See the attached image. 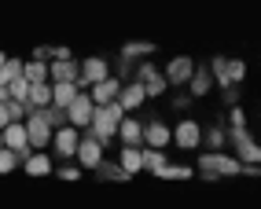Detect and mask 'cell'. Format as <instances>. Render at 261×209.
<instances>
[{"label":"cell","mask_w":261,"mask_h":209,"mask_svg":"<svg viewBox=\"0 0 261 209\" xmlns=\"http://www.w3.org/2000/svg\"><path fill=\"white\" fill-rule=\"evenodd\" d=\"M232 139H236V147H239V154L247 162H261V147L247 136V129H243V110L232 114Z\"/></svg>","instance_id":"6da1fadb"},{"label":"cell","mask_w":261,"mask_h":209,"mask_svg":"<svg viewBox=\"0 0 261 209\" xmlns=\"http://www.w3.org/2000/svg\"><path fill=\"white\" fill-rule=\"evenodd\" d=\"M118 125H121V103L99 107V110H96V117H92V129H96V136H99V139H111Z\"/></svg>","instance_id":"7a4b0ae2"},{"label":"cell","mask_w":261,"mask_h":209,"mask_svg":"<svg viewBox=\"0 0 261 209\" xmlns=\"http://www.w3.org/2000/svg\"><path fill=\"white\" fill-rule=\"evenodd\" d=\"M199 169L206 172V176H236V172H239V162H236V158H224V154H202Z\"/></svg>","instance_id":"3957f363"},{"label":"cell","mask_w":261,"mask_h":209,"mask_svg":"<svg viewBox=\"0 0 261 209\" xmlns=\"http://www.w3.org/2000/svg\"><path fill=\"white\" fill-rule=\"evenodd\" d=\"M48 125H51V121L44 117V110H33V114H30L26 132H30V143H33V147H44L48 139H51V129H48Z\"/></svg>","instance_id":"277c9868"},{"label":"cell","mask_w":261,"mask_h":209,"mask_svg":"<svg viewBox=\"0 0 261 209\" xmlns=\"http://www.w3.org/2000/svg\"><path fill=\"white\" fill-rule=\"evenodd\" d=\"M70 125H92V117H96V107H92V96H77L70 103Z\"/></svg>","instance_id":"5b68a950"},{"label":"cell","mask_w":261,"mask_h":209,"mask_svg":"<svg viewBox=\"0 0 261 209\" xmlns=\"http://www.w3.org/2000/svg\"><path fill=\"white\" fill-rule=\"evenodd\" d=\"M214 74L221 77V84H232L243 77V63H236V59H214Z\"/></svg>","instance_id":"8992f818"},{"label":"cell","mask_w":261,"mask_h":209,"mask_svg":"<svg viewBox=\"0 0 261 209\" xmlns=\"http://www.w3.org/2000/svg\"><path fill=\"white\" fill-rule=\"evenodd\" d=\"M4 147L15 151V154H26V147H30V132H26V125H8V129H4Z\"/></svg>","instance_id":"52a82bcc"},{"label":"cell","mask_w":261,"mask_h":209,"mask_svg":"<svg viewBox=\"0 0 261 209\" xmlns=\"http://www.w3.org/2000/svg\"><path fill=\"white\" fill-rule=\"evenodd\" d=\"M48 70H51V77H56V84H74L77 81V66L70 59H56Z\"/></svg>","instance_id":"ba28073f"},{"label":"cell","mask_w":261,"mask_h":209,"mask_svg":"<svg viewBox=\"0 0 261 209\" xmlns=\"http://www.w3.org/2000/svg\"><path fill=\"white\" fill-rule=\"evenodd\" d=\"M77 158H81V165H89V169H99V165H103V162H99V143H96V139H81Z\"/></svg>","instance_id":"9c48e42d"},{"label":"cell","mask_w":261,"mask_h":209,"mask_svg":"<svg viewBox=\"0 0 261 209\" xmlns=\"http://www.w3.org/2000/svg\"><path fill=\"white\" fill-rule=\"evenodd\" d=\"M81 77L92 81V84H103V81H107V63H103V59H89L81 66Z\"/></svg>","instance_id":"30bf717a"},{"label":"cell","mask_w":261,"mask_h":209,"mask_svg":"<svg viewBox=\"0 0 261 209\" xmlns=\"http://www.w3.org/2000/svg\"><path fill=\"white\" fill-rule=\"evenodd\" d=\"M195 77V66H191V59H173L169 70H166V81H188Z\"/></svg>","instance_id":"8fae6325"},{"label":"cell","mask_w":261,"mask_h":209,"mask_svg":"<svg viewBox=\"0 0 261 209\" xmlns=\"http://www.w3.org/2000/svg\"><path fill=\"white\" fill-rule=\"evenodd\" d=\"M140 84H144V92H147V96H159V92L166 88V77H159L151 66H140Z\"/></svg>","instance_id":"7c38bea8"},{"label":"cell","mask_w":261,"mask_h":209,"mask_svg":"<svg viewBox=\"0 0 261 209\" xmlns=\"http://www.w3.org/2000/svg\"><path fill=\"white\" fill-rule=\"evenodd\" d=\"M77 96H81V92L74 88V84H56V88H51V103L63 107V110H70V103H74Z\"/></svg>","instance_id":"4fadbf2b"},{"label":"cell","mask_w":261,"mask_h":209,"mask_svg":"<svg viewBox=\"0 0 261 209\" xmlns=\"http://www.w3.org/2000/svg\"><path fill=\"white\" fill-rule=\"evenodd\" d=\"M56 147H59V154H77L81 139H77V132H74V129H63V132L56 136Z\"/></svg>","instance_id":"5bb4252c"},{"label":"cell","mask_w":261,"mask_h":209,"mask_svg":"<svg viewBox=\"0 0 261 209\" xmlns=\"http://www.w3.org/2000/svg\"><path fill=\"white\" fill-rule=\"evenodd\" d=\"M121 169H125V172H140L144 169V151L125 147V151H121Z\"/></svg>","instance_id":"9a60e30c"},{"label":"cell","mask_w":261,"mask_h":209,"mask_svg":"<svg viewBox=\"0 0 261 209\" xmlns=\"http://www.w3.org/2000/svg\"><path fill=\"white\" fill-rule=\"evenodd\" d=\"M114 96H118V84L107 77V81H103V84H96V92H92V99L99 103V107H111V103H114Z\"/></svg>","instance_id":"2e32d148"},{"label":"cell","mask_w":261,"mask_h":209,"mask_svg":"<svg viewBox=\"0 0 261 209\" xmlns=\"http://www.w3.org/2000/svg\"><path fill=\"white\" fill-rule=\"evenodd\" d=\"M177 143L180 147H195L199 143V125H195V121H184V125L177 129Z\"/></svg>","instance_id":"e0dca14e"},{"label":"cell","mask_w":261,"mask_h":209,"mask_svg":"<svg viewBox=\"0 0 261 209\" xmlns=\"http://www.w3.org/2000/svg\"><path fill=\"white\" fill-rule=\"evenodd\" d=\"M30 88H33V84H30L26 77H19V81L8 84V96H11L15 103H30Z\"/></svg>","instance_id":"ac0fdd59"},{"label":"cell","mask_w":261,"mask_h":209,"mask_svg":"<svg viewBox=\"0 0 261 209\" xmlns=\"http://www.w3.org/2000/svg\"><path fill=\"white\" fill-rule=\"evenodd\" d=\"M30 103L37 110H44L48 103H51V88H48V84H33V88H30Z\"/></svg>","instance_id":"d6986e66"},{"label":"cell","mask_w":261,"mask_h":209,"mask_svg":"<svg viewBox=\"0 0 261 209\" xmlns=\"http://www.w3.org/2000/svg\"><path fill=\"white\" fill-rule=\"evenodd\" d=\"M44 74H48L44 63H26V66H22V77H26L30 84H44Z\"/></svg>","instance_id":"ffe728a7"},{"label":"cell","mask_w":261,"mask_h":209,"mask_svg":"<svg viewBox=\"0 0 261 209\" xmlns=\"http://www.w3.org/2000/svg\"><path fill=\"white\" fill-rule=\"evenodd\" d=\"M144 96H147V92H144V84H129V88L121 92L118 103H121V107H136V103H144Z\"/></svg>","instance_id":"44dd1931"},{"label":"cell","mask_w":261,"mask_h":209,"mask_svg":"<svg viewBox=\"0 0 261 209\" xmlns=\"http://www.w3.org/2000/svg\"><path fill=\"white\" fill-rule=\"evenodd\" d=\"M26 169L33 172V176H44V172H51V162L44 158V154H33V158L26 162Z\"/></svg>","instance_id":"7402d4cb"},{"label":"cell","mask_w":261,"mask_h":209,"mask_svg":"<svg viewBox=\"0 0 261 209\" xmlns=\"http://www.w3.org/2000/svg\"><path fill=\"white\" fill-rule=\"evenodd\" d=\"M147 139H151V147H162L166 139H169V129L166 125H151L147 129Z\"/></svg>","instance_id":"603a6c76"},{"label":"cell","mask_w":261,"mask_h":209,"mask_svg":"<svg viewBox=\"0 0 261 209\" xmlns=\"http://www.w3.org/2000/svg\"><path fill=\"white\" fill-rule=\"evenodd\" d=\"M121 136H125L129 143H136V139L144 136V125H140V121H125V125H121Z\"/></svg>","instance_id":"cb8c5ba5"},{"label":"cell","mask_w":261,"mask_h":209,"mask_svg":"<svg viewBox=\"0 0 261 209\" xmlns=\"http://www.w3.org/2000/svg\"><path fill=\"white\" fill-rule=\"evenodd\" d=\"M144 165L154 169V172H162V169H166V158H162L159 151H147V154H144Z\"/></svg>","instance_id":"d4e9b609"},{"label":"cell","mask_w":261,"mask_h":209,"mask_svg":"<svg viewBox=\"0 0 261 209\" xmlns=\"http://www.w3.org/2000/svg\"><path fill=\"white\" fill-rule=\"evenodd\" d=\"M96 172H99V176H107V180H121V176H129L125 169H114V165H99Z\"/></svg>","instance_id":"484cf974"},{"label":"cell","mask_w":261,"mask_h":209,"mask_svg":"<svg viewBox=\"0 0 261 209\" xmlns=\"http://www.w3.org/2000/svg\"><path fill=\"white\" fill-rule=\"evenodd\" d=\"M11 169H15V151L4 147V151H0V172H11Z\"/></svg>","instance_id":"4316f807"},{"label":"cell","mask_w":261,"mask_h":209,"mask_svg":"<svg viewBox=\"0 0 261 209\" xmlns=\"http://www.w3.org/2000/svg\"><path fill=\"white\" fill-rule=\"evenodd\" d=\"M206 84H210V77H206V74H195V77H191V92L202 96V92H206Z\"/></svg>","instance_id":"83f0119b"},{"label":"cell","mask_w":261,"mask_h":209,"mask_svg":"<svg viewBox=\"0 0 261 209\" xmlns=\"http://www.w3.org/2000/svg\"><path fill=\"white\" fill-rule=\"evenodd\" d=\"M11 121H15L11 117V103H0V129H8Z\"/></svg>","instance_id":"f1b7e54d"},{"label":"cell","mask_w":261,"mask_h":209,"mask_svg":"<svg viewBox=\"0 0 261 209\" xmlns=\"http://www.w3.org/2000/svg\"><path fill=\"white\" fill-rule=\"evenodd\" d=\"M162 176H173V180H184V176H188V169H180V165H166V169H162Z\"/></svg>","instance_id":"f546056e"},{"label":"cell","mask_w":261,"mask_h":209,"mask_svg":"<svg viewBox=\"0 0 261 209\" xmlns=\"http://www.w3.org/2000/svg\"><path fill=\"white\" fill-rule=\"evenodd\" d=\"M144 51H147V44H129L125 55H144Z\"/></svg>","instance_id":"4dcf8cb0"},{"label":"cell","mask_w":261,"mask_h":209,"mask_svg":"<svg viewBox=\"0 0 261 209\" xmlns=\"http://www.w3.org/2000/svg\"><path fill=\"white\" fill-rule=\"evenodd\" d=\"M0 151H4V129H0Z\"/></svg>","instance_id":"1f68e13d"},{"label":"cell","mask_w":261,"mask_h":209,"mask_svg":"<svg viewBox=\"0 0 261 209\" xmlns=\"http://www.w3.org/2000/svg\"><path fill=\"white\" fill-rule=\"evenodd\" d=\"M4 63H8V59H4V55H0V66H4Z\"/></svg>","instance_id":"d6a6232c"}]
</instances>
